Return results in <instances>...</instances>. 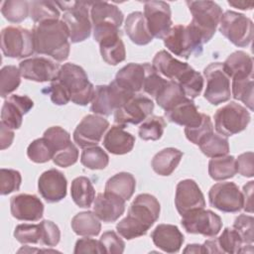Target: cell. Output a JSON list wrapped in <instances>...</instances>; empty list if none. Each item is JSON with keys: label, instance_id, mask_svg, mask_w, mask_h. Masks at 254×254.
<instances>
[{"label": "cell", "instance_id": "94428289", "mask_svg": "<svg viewBox=\"0 0 254 254\" xmlns=\"http://www.w3.org/2000/svg\"><path fill=\"white\" fill-rule=\"evenodd\" d=\"M44 91H47L50 94L51 100L57 105H64L70 101L68 94L57 80H53L50 87Z\"/></svg>", "mask_w": 254, "mask_h": 254}, {"label": "cell", "instance_id": "6da1fadb", "mask_svg": "<svg viewBox=\"0 0 254 254\" xmlns=\"http://www.w3.org/2000/svg\"><path fill=\"white\" fill-rule=\"evenodd\" d=\"M160 202L150 193L138 194L131 203L128 214L116 225L123 238L131 240L145 235L160 216Z\"/></svg>", "mask_w": 254, "mask_h": 254}, {"label": "cell", "instance_id": "8d00e7d4", "mask_svg": "<svg viewBox=\"0 0 254 254\" xmlns=\"http://www.w3.org/2000/svg\"><path fill=\"white\" fill-rule=\"evenodd\" d=\"M187 96L185 95L180 84L174 80L168 79L166 85L162 88L159 94L156 96V102L165 111L171 109Z\"/></svg>", "mask_w": 254, "mask_h": 254}, {"label": "cell", "instance_id": "f1b7e54d", "mask_svg": "<svg viewBox=\"0 0 254 254\" xmlns=\"http://www.w3.org/2000/svg\"><path fill=\"white\" fill-rule=\"evenodd\" d=\"M222 64L225 72L232 79L253 76V60L243 51L232 53Z\"/></svg>", "mask_w": 254, "mask_h": 254}, {"label": "cell", "instance_id": "003e7915", "mask_svg": "<svg viewBox=\"0 0 254 254\" xmlns=\"http://www.w3.org/2000/svg\"><path fill=\"white\" fill-rule=\"evenodd\" d=\"M184 253H203V248L199 244H188L184 249Z\"/></svg>", "mask_w": 254, "mask_h": 254}, {"label": "cell", "instance_id": "5bb4252c", "mask_svg": "<svg viewBox=\"0 0 254 254\" xmlns=\"http://www.w3.org/2000/svg\"><path fill=\"white\" fill-rule=\"evenodd\" d=\"M154 110V102L143 94L132 95L122 106L114 111V121L117 125L139 124L151 115Z\"/></svg>", "mask_w": 254, "mask_h": 254}, {"label": "cell", "instance_id": "44dd1931", "mask_svg": "<svg viewBox=\"0 0 254 254\" xmlns=\"http://www.w3.org/2000/svg\"><path fill=\"white\" fill-rule=\"evenodd\" d=\"M34 106L33 100L27 95H10L3 103L1 109V123L10 129H19L23 116Z\"/></svg>", "mask_w": 254, "mask_h": 254}, {"label": "cell", "instance_id": "5b68a950", "mask_svg": "<svg viewBox=\"0 0 254 254\" xmlns=\"http://www.w3.org/2000/svg\"><path fill=\"white\" fill-rule=\"evenodd\" d=\"M90 20L93 38L98 43L107 36L120 33L119 28L123 22V13L117 6L108 2H91Z\"/></svg>", "mask_w": 254, "mask_h": 254}, {"label": "cell", "instance_id": "7402d4cb", "mask_svg": "<svg viewBox=\"0 0 254 254\" xmlns=\"http://www.w3.org/2000/svg\"><path fill=\"white\" fill-rule=\"evenodd\" d=\"M11 214L22 221H38L43 217L44 204L35 194L20 193L11 197Z\"/></svg>", "mask_w": 254, "mask_h": 254}, {"label": "cell", "instance_id": "7bdbcfd3", "mask_svg": "<svg viewBox=\"0 0 254 254\" xmlns=\"http://www.w3.org/2000/svg\"><path fill=\"white\" fill-rule=\"evenodd\" d=\"M21 72L15 65H5L0 70V95L7 97L15 91L21 83Z\"/></svg>", "mask_w": 254, "mask_h": 254}, {"label": "cell", "instance_id": "4fadbf2b", "mask_svg": "<svg viewBox=\"0 0 254 254\" xmlns=\"http://www.w3.org/2000/svg\"><path fill=\"white\" fill-rule=\"evenodd\" d=\"M181 223L188 233L201 234L205 237L217 235L222 228L220 216L204 208L195 209L183 215Z\"/></svg>", "mask_w": 254, "mask_h": 254}, {"label": "cell", "instance_id": "4dcf8cb0", "mask_svg": "<svg viewBox=\"0 0 254 254\" xmlns=\"http://www.w3.org/2000/svg\"><path fill=\"white\" fill-rule=\"evenodd\" d=\"M101 58L110 65H117L126 58L124 43L120 37V33L113 34L101 39L99 42Z\"/></svg>", "mask_w": 254, "mask_h": 254}, {"label": "cell", "instance_id": "bcb514c9", "mask_svg": "<svg viewBox=\"0 0 254 254\" xmlns=\"http://www.w3.org/2000/svg\"><path fill=\"white\" fill-rule=\"evenodd\" d=\"M27 155L32 162L43 164L53 160L55 152L48 140L42 137L30 143L27 148Z\"/></svg>", "mask_w": 254, "mask_h": 254}, {"label": "cell", "instance_id": "7a4b0ae2", "mask_svg": "<svg viewBox=\"0 0 254 254\" xmlns=\"http://www.w3.org/2000/svg\"><path fill=\"white\" fill-rule=\"evenodd\" d=\"M35 52L64 62L69 55V33L63 20H50L37 24L33 30Z\"/></svg>", "mask_w": 254, "mask_h": 254}, {"label": "cell", "instance_id": "e0dca14e", "mask_svg": "<svg viewBox=\"0 0 254 254\" xmlns=\"http://www.w3.org/2000/svg\"><path fill=\"white\" fill-rule=\"evenodd\" d=\"M109 122L97 114H88L82 118L73 131V140L82 149L97 146Z\"/></svg>", "mask_w": 254, "mask_h": 254}, {"label": "cell", "instance_id": "11a10c76", "mask_svg": "<svg viewBox=\"0 0 254 254\" xmlns=\"http://www.w3.org/2000/svg\"><path fill=\"white\" fill-rule=\"evenodd\" d=\"M78 159V150L73 143H70L66 148L59 151L55 154L53 158V162L55 165L67 168L74 165Z\"/></svg>", "mask_w": 254, "mask_h": 254}, {"label": "cell", "instance_id": "d4e9b609", "mask_svg": "<svg viewBox=\"0 0 254 254\" xmlns=\"http://www.w3.org/2000/svg\"><path fill=\"white\" fill-rule=\"evenodd\" d=\"M165 116L170 122L185 126V128L196 127L202 120V113L198 112L194 102L189 97L165 111Z\"/></svg>", "mask_w": 254, "mask_h": 254}, {"label": "cell", "instance_id": "e575fe53", "mask_svg": "<svg viewBox=\"0 0 254 254\" xmlns=\"http://www.w3.org/2000/svg\"><path fill=\"white\" fill-rule=\"evenodd\" d=\"M73 232L80 236H96L101 230L99 218L92 211L75 214L70 222Z\"/></svg>", "mask_w": 254, "mask_h": 254}, {"label": "cell", "instance_id": "9f6ffc18", "mask_svg": "<svg viewBox=\"0 0 254 254\" xmlns=\"http://www.w3.org/2000/svg\"><path fill=\"white\" fill-rule=\"evenodd\" d=\"M105 253H123L125 248L124 241L117 235L116 232L109 230L104 232L99 239Z\"/></svg>", "mask_w": 254, "mask_h": 254}, {"label": "cell", "instance_id": "74e56055", "mask_svg": "<svg viewBox=\"0 0 254 254\" xmlns=\"http://www.w3.org/2000/svg\"><path fill=\"white\" fill-rule=\"evenodd\" d=\"M200 151L209 158H216L227 155L229 143L226 137L213 132L205 136L198 144Z\"/></svg>", "mask_w": 254, "mask_h": 254}, {"label": "cell", "instance_id": "cb8c5ba5", "mask_svg": "<svg viewBox=\"0 0 254 254\" xmlns=\"http://www.w3.org/2000/svg\"><path fill=\"white\" fill-rule=\"evenodd\" d=\"M150 64L130 63L118 70L114 81L125 91L136 94L142 90Z\"/></svg>", "mask_w": 254, "mask_h": 254}, {"label": "cell", "instance_id": "d590c367", "mask_svg": "<svg viewBox=\"0 0 254 254\" xmlns=\"http://www.w3.org/2000/svg\"><path fill=\"white\" fill-rule=\"evenodd\" d=\"M236 163L233 156L224 155L211 158L208 163V174L214 181H223L236 175Z\"/></svg>", "mask_w": 254, "mask_h": 254}, {"label": "cell", "instance_id": "816d5d0a", "mask_svg": "<svg viewBox=\"0 0 254 254\" xmlns=\"http://www.w3.org/2000/svg\"><path fill=\"white\" fill-rule=\"evenodd\" d=\"M233 229L240 235L242 242L252 244L254 241V218L251 215L240 214L233 223Z\"/></svg>", "mask_w": 254, "mask_h": 254}, {"label": "cell", "instance_id": "db71d44e", "mask_svg": "<svg viewBox=\"0 0 254 254\" xmlns=\"http://www.w3.org/2000/svg\"><path fill=\"white\" fill-rule=\"evenodd\" d=\"M168 79H165L162 77L156 69L153 67L152 64L149 65L148 71L144 80L143 84V90L145 93L149 94L153 98H156V96L159 94V92L162 90V88L166 85Z\"/></svg>", "mask_w": 254, "mask_h": 254}, {"label": "cell", "instance_id": "f35d334b", "mask_svg": "<svg viewBox=\"0 0 254 254\" xmlns=\"http://www.w3.org/2000/svg\"><path fill=\"white\" fill-rule=\"evenodd\" d=\"M30 6V17L37 23H43L50 20H59L60 11L57 8L56 2L53 1H31Z\"/></svg>", "mask_w": 254, "mask_h": 254}, {"label": "cell", "instance_id": "91938a15", "mask_svg": "<svg viewBox=\"0 0 254 254\" xmlns=\"http://www.w3.org/2000/svg\"><path fill=\"white\" fill-rule=\"evenodd\" d=\"M74 254L79 253H105L104 248L102 247L100 241L91 239V238H80L75 242Z\"/></svg>", "mask_w": 254, "mask_h": 254}, {"label": "cell", "instance_id": "60d3db41", "mask_svg": "<svg viewBox=\"0 0 254 254\" xmlns=\"http://www.w3.org/2000/svg\"><path fill=\"white\" fill-rule=\"evenodd\" d=\"M166 125V121L162 116L150 115L140 125L138 130L139 137L145 141H157L163 136Z\"/></svg>", "mask_w": 254, "mask_h": 254}, {"label": "cell", "instance_id": "681fc988", "mask_svg": "<svg viewBox=\"0 0 254 254\" xmlns=\"http://www.w3.org/2000/svg\"><path fill=\"white\" fill-rule=\"evenodd\" d=\"M22 183V176L19 171L12 169L0 170V193L6 195L19 190Z\"/></svg>", "mask_w": 254, "mask_h": 254}, {"label": "cell", "instance_id": "b9f144b4", "mask_svg": "<svg viewBox=\"0 0 254 254\" xmlns=\"http://www.w3.org/2000/svg\"><path fill=\"white\" fill-rule=\"evenodd\" d=\"M1 13L9 22L20 23L30 15L29 2L24 0L4 1L1 6Z\"/></svg>", "mask_w": 254, "mask_h": 254}, {"label": "cell", "instance_id": "83f0119b", "mask_svg": "<svg viewBox=\"0 0 254 254\" xmlns=\"http://www.w3.org/2000/svg\"><path fill=\"white\" fill-rule=\"evenodd\" d=\"M152 65L158 73H161L174 81H177L178 78L190 67V64L175 59L165 50H162L155 55Z\"/></svg>", "mask_w": 254, "mask_h": 254}, {"label": "cell", "instance_id": "7dc6e473", "mask_svg": "<svg viewBox=\"0 0 254 254\" xmlns=\"http://www.w3.org/2000/svg\"><path fill=\"white\" fill-rule=\"evenodd\" d=\"M14 237L22 244H42L43 227L39 224H19L14 230Z\"/></svg>", "mask_w": 254, "mask_h": 254}, {"label": "cell", "instance_id": "ee69618b", "mask_svg": "<svg viewBox=\"0 0 254 254\" xmlns=\"http://www.w3.org/2000/svg\"><path fill=\"white\" fill-rule=\"evenodd\" d=\"M253 89L254 80L253 76L232 79L231 93L232 96L242 101L250 110H253Z\"/></svg>", "mask_w": 254, "mask_h": 254}, {"label": "cell", "instance_id": "f5cc1de1", "mask_svg": "<svg viewBox=\"0 0 254 254\" xmlns=\"http://www.w3.org/2000/svg\"><path fill=\"white\" fill-rule=\"evenodd\" d=\"M213 132V124L210 117L204 113H202L201 123L192 128H185V134L189 141L193 143L194 145L199 144V142L208 134Z\"/></svg>", "mask_w": 254, "mask_h": 254}, {"label": "cell", "instance_id": "277c9868", "mask_svg": "<svg viewBox=\"0 0 254 254\" xmlns=\"http://www.w3.org/2000/svg\"><path fill=\"white\" fill-rule=\"evenodd\" d=\"M91 2L71 1L59 2L56 4L64 11L63 21L67 27L71 43H79L86 40L91 32V20L89 8Z\"/></svg>", "mask_w": 254, "mask_h": 254}, {"label": "cell", "instance_id": "2e32d148", "mask_svg": "<svg viewBox=\"0 0 254 254\" xmlns=\"http://www.w3.org/2000/svg\"><path fill=\"white\" fill-rule=\"evenodd\" d=\"M171 7L164 1H147L144 4V17L153 38L164 39L172 29Z\"/></svg>", "mask_w": 254, "mask_h": 254}, {"label": "cell", "instance_id": "e7e4bbea", "mask_svg": "<svg viewBox=\"0 0 254 254\" xmlns=\"http://www.w3.org/2000/svg\"><path fill=\"white\" fill-rule=\"evenodd\" d=\"M202 248H203V253H222L216 238L206 240L202 244Z\"/></svg>", "mask_w": 254, "mask_h": 254}, {"label": "cell", "instance_id": "ffe728a7", "mask_svg": "<svg viewBox=\"0 0 254 254\" xmlns=\"http://www.w3.org/2000/svg\"><path fill=\"white\" fill-rule=\"evenodd\" d=\"M67 181L64 175L56 169L44 172L38 180V190L49 203L61 201L66 195Z\"/></svg>", "mask_w": 254, "mask_h": 254}, {"label": "cell", "instance_id": "52a82bcc", "mask_svg": "<svg viewBox=\"0 0 254 254\" xmlns=\"http://www.w3.org/2000/svg\"><path fill=\"white\" fill-rule=\"evenodd\" d=\"M165 47L174 55L189 59L191 54H199L202 50V39L190 25H175L163 39Z\"/></svg>", "mask_w": 254, "mask_h": 254}, {"label": "cell", "instance_id": "603a6c76", "mask_svg": "<svg viewBox=\"0 0 254 254\" xmlns=\"http://www.w3.org/2000/svg\"><path fill=\"white\" fill-rule=\"evenodd\" d=\"M125 201L121 196L104 191L98 193L94 199L93 212L103 222L116 221L125 211Z\"/></svg>", "mask_w": 254, "mask_h": 254}, {"label": "cell", "instance_id": "7c38bea8", "mask_svg": "<svg viewBox=\"0 0 254 254\" xmlns=\"http://www.w3.org/2000/svg\"><path fill=\"white\" fill-rule=\"evenodd\" d=\"M132 95L113 80L107 85H97L94 97L91 101L90 110L97 115L109 116L117 108L122 106Z\"/></svg>", "mask_w": 254, "mask_h": 254}, {"label": "cell", "instance_id": "ab89813d", "mask_svg": "<svg viewBox=\"0 0 254 254\" xmlns=\"http://www.w3.org/2000/svg\"><path fill=\"white\" fill-rule=\"evenodd\" d=\"M176 82L180 84L185 95L190 99L197 97L203 88L202 75L191 66L186 70Z\"/></svg>", "mask_w": 254, "mask_h": 254}, {"label": "cell", "instance_id": "484cf974", "mask_svg": "<svg viewBox=\"0 0 254 254\" xmlns=\"http://www.w3.org/2000/svg\"><path fill=\"white\" fill-rule=\"evenodd\" d=\"M151 238L156 247L167 253L180 251L185 237L180 229L173 224H159L151 233Z\"/></svg>", "mask_w": 254, "mask_h": 254}, {"label": "cell", "instance_id": "6125c7cd", "mask_svg": "<svg viewBox=\"0 0 254 254\" xmlns=\"http://www.w3.org/2000/svg\"><path fill=\"white\" fill-rule=\"evenodd\" d=\"M253 188L254 182L250 181L243 187V209L249 213L253 212Z\"/></svg>", "mask_w": 254, "mask_h": 254}, {"label": "cell", "instance_id": "9c48e42d", "mask_svg": "<svg viewBox=\"0 0 254 254\" xmlns=\"http://www.w3.org/2000/svg\"><path fill=\"white\" fill-rule=\"evenodd\" d=\"M251 116L246 107L230 101L214 114L215 130L222 136H232L245 130Z\"/></svg>", "mask_w": 254, "mask_h": 254}, {"label": "cell", "instance_id": "6f0895ef", "mask_svg": "<svg viewBox=\"0 0 254 254\" xmlns=\"http://www.w3.org/2000/svg\"><path fill=\"white\" fill-rule=\"evenodd\" d=\"M43 227V240L42 244L48 247L57 246L61 239V231L59 226L51 220L41 221Z\"/></svg>", "mask_w": 254, "mask_h": 254}, {"label": "cell", "instance_id": "680465c9", "mask_svg": "<svg viewBox=\"0 0 254 254\" xmlns=\"http://www.w3.org/2000/svg\"><path fill=\"white\" fill-rule=\"evenodd\" d=\"M254 154L253 152H246L238 156L235 159L236 171L241 176L246 178H252L254 176V166H253Z\"/></svg>", "mask_w": 254, "mask_h": 254}, {"label": "cell", "instance_id": "836d02e7", "mask_svg": "<svg viewBox=\"0 0 254 254\" xmlns=\"http://www.w3.org/2000/svg\"><path fill=\"white\" fill-rule=\"evenodd\" d=\"M70 194L73 202L83 208H88L95 199V190L91 181L83 176L77 177L71 182Z\"/></svg>", "mask_w": 254, "mask_h": 254}, {"label": "cell", "instance_id": "8fae6325", "mask_svg": "<svg viewBox=\"0 0 254 254\" xmlns=\"http://www.w3.org/2000/svg\"><path fill=\"white\" fill-rule=\"evenodd\" d=\"M203 74L206 79L204 98L212 105H218L230 99V77L224 70L222 63L209 64Z\"/></svg>", "mask_w": 254, "mask_h": 254}, {"label": "cell", "instance_id": "8992f818", "mask_svg": "<svg viewBox=\"0 0 254 254\" xmlns=\"http://www.w3.org/2000/svg\"><path fill=\"white\" fill-rule=\"evenodd\" d=\"M192 20L190 23L200 35L203 44L214 35L222 16V10L213 1H187Z\"/></svg>", "mask_w": 254, "mask_h": 254}, {"label": "cell", "instance_id": "1f68e13d", "mask_svg": "<svg viewBox=\"0 0 254 254\" xmlns=\"http://www.w3.org/2000/svg\"><path fill=\"white\" fill-rule=\"evenodd\" d=\"M184 153L176 148H165L152 159L153 171L160 176H170L177 169Z\"/></svg>", "mask_w": 254, "mask_h": 254}, {"label": "cell", "instance_id": "d6986e66", "mask_svg": "<svg viewBox=\"0 0 254 254\" xmlns=\"http://www.w3.org/2000/svg\"><path fill=\"white\" fill-rule=\"evenodd\" d=\"M60 65L50 59L44 57H34L20 62L19 69L21 75L37 82L53 81L58 76Z\"/></svg>", "mask_w": 254, "mask_h": 254}, {"label": "cell", "instance_id": "30bf717a", "mask_svg": "<svg viewBox=\"0 0 254 254\" xmlns=\"http://www.w3.org/2000/svg\"><path fill=\"white\" fill-rule=\"evenodd\" d=\"M1 50L4 56L24 59L34 54L32 31L20 26H8L1 31Z\"/></svg>", "mask_w": 254, "mask_h": 254}, {"label": "cell", "instance_id": "d6a6232c", "mask_svg": "<svg viewBox=\"0 0 254 254\" xmlns=\"http://www.w3.org/2000/svg\"><path fill=\"white\" fill-rule=\"evenodd\" d=\"M135 189L136 180L134 176L127 172H121L108 179L104 191L113 192L121 196L124 200H129L133 195Z\"/></svg>", "mask_w": 254, "mask_h": 254}, {"label": "cell", "instance_id": "ba28073f", "mask_svg": "<svg viewBox=\"0 0 254 254\" xmlns=\"http://www.w3.org/2000/svg\"><path fill=\"white\" fill-rule=\"evenodd\" d=\"M253 22L245 15L230 10L222 13L219 32L236 47L249 46L253 39Z\"/></svg>", "mask_w": 254, "mask_h": 254}, {"label": "cell", "instance_id": "f546056e", "mask_svg": "<svg viewBox=\"0 0 254 254\" xmlns=\"http://www.w3.org/2000/svg\"><path fill=\"white\" fill-rule=\"evenodd\" d=\"M124 29L131 42L136 45L145 46L153 41L142 12L136 11L130 13L125 20Z\"/></svg>", "mask_w": 254, "mask_h": 254}, {"label": "cell", "instance_id": "ac0fdd59", "mask_svg": "<svg viewBox=\"0 0 254 254\" xmlns=\"http://www.w3.org/2000/svg\"><path fill=\"white\" fill-rule=\"evenodd\" d=\"M175 205L181 216L199 208H204L205 200L197 184L190 179L178 183L175 194Z\"/></svg>", "mask_w": 254, "mask_h": 254}, {"label": "cell", "instance_id": "03108f58", "mask_svg": "<svg viewBox=\"0 0 254 254\" xmlns=\"http://www.w3.org/2000/svg\"><path fill=\"white\" fill-rule=\"evenodd\" d=\"M228 4L230 6H233L235 8L241 9V10H250L254 6V2H246V1H228Z\"/></svg>", "mask_w": 254, "mask_h": 254}, {"label": "cell", "instance_id": "f6af8a7d", "mask_svg": "<svg viewBox=\"0 0 254 254\" xmlns=\"http://www.w3.org/2000/svg\"><path fill=\"white\" fill-rule=\"evenodd\" d=\"M80 163L90 170H103L109 163V157L98 146L88 147L83 149L80 156Z\"/></svg>", "mask_w": 254, "mask_h": 254}, {"label": "cell", "instance_id": "f907efd6", "mask_svg": "<svg viewBox=\"0 0 254 254\" xmlns=\"http://www.w3.org/2000/svg\"><path fill=\"white\" fill-rule=\"evenodd\" d=\"M218 245L222 253H239L240 248L242 247V239L237 231L233 228H225L221 235L216 238Z\"/></svg>", "mask_w": 254, "mask_h": 254}, {"label": "cell", "instance_id": "9a60e30c", "mask_svg": "<svg viewBox=\"0 0 254 254\" xmlns=\"http://www.w3.org/2000/svg\"><path fill=\"white\" fill-rule=\"evenodd\" d=\"M211 206L222 212H238L243 208V194L232 182L217 183L208 191Z\"/></svg>", "mask_w": 254, "mask_h": 254}, {"label": "cell", "instance_id": "c3c4849f", "mask_svg": "<svg viewBox=\"0 0 254 254\" xmlns=\"http://www.w3.org/2000/svg\"><path fill=\"white\" fill-rule=\"evenodd\" d=\"M43 137L47 139L51 144L55 154L66 148L71 143L69 133L60 126H53L48 128L44 132Z\"/></svg>", "mask_w": 254, "mask_h": 254}, {"label": "cell", "instance_id": "3957f363", "mask_svg": "<svg viewBox=\"0 0 254 254\" xmlns=\"http://www.w3.org/2000/svg\"><path fill=\"white\" fill-rule=\"evenodd\" d=\"M55 80L64 87L74 104L85 106L94 97L95 87L88 80L84 69L75 64H64Z\"/></svg>", "mask_w": 254, "mask_h": 254}, {"label": "cell", "instance_id": "4316f807", "mask_svg": "<svg viewBox=\"0 0 254 254\" xmlns=\"http://www.w3.org/2000/svg\"><path fill=\"white\" fill-rule=\"evenodd\" d=\"M135 144V137L124 130V126H112L103 139L104 148L111 154L124 155L132 151Z\"/></svg>", "mask_w": 254, "mask_h": 254}, {"label": "cell", "instance_id": "be15d7a7", "mask_svg": "<svg viewBox=\"0 0 254 254\" xmlns=\"http://www.w3.org/2000/svg\"><path fill=\"white\" fill-rule=\"evenodd\" d=\"M14 140V132L13 129L5 126L0 123V148L1 150H5L9 148Z\"/></svg>", "mask_w": 254, "mask_h": 254}]
</instances>
